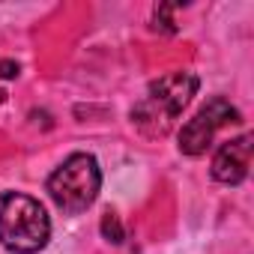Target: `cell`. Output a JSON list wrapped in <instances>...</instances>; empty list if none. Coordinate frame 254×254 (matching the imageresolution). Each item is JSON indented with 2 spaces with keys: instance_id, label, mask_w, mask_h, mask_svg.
<instances>
[{
  "instance_id": "1",
  "label": "cell",
  "mask_w": 254,
  "mask_h": 254,
  "mask_svg": "<svg viewBox=\"0 0 254 254\" xmlns=\"http://www.w3.org/2000/svg\"><path fill=\"white\" fill-rule=\"evenodd\" d=\"M200 81L194 72H171L150 84L144 99L132 108V123L147 138H162L174 129L177 117L197 93Z\"/></svg>"
},
{
  "instance_id": "2",
  "label": "cell",
  "mask_w": 254,
  "mask_h": 254,
  "mask_svg": "<svg viewBox=\"0 0 254 254\" xmlns=\"http://www.w3.org/2000/svg\"><path fill=\"white\" fill-rule=\"evenodd\" d=\"M51 218L45 206L21 191H0V245L12 254H36L48 245Z\"/></svg>"
},
{
  "instance_id": "3",
  "label": "cell",
  "mask_w": 254,
  "mask_h": 254,
  "mask_svg": "<svg viewBox=\"0 0 254 254\" xmlns=\"http://www.w3.org/2000/svg\"><path fill=\"white\" fill-rule=\"evenodd\" d=\"M99 189H102V171L90 153H72L48 177V194L66 215L84 212L96 200Z\"/></svg>"
},
{
  "instance_id": "4",
  "label": "cell",
  "mask_w": 254,
  "mask_h": 254,
  "mask_svg": "<svg viewBox=\"0 0 254 254\" xmlns=\"http://www.w3.org/2000/svg\"><path fill=\"white\" fill-rule=\"evenodd\" d=\"M239 120H242V114H239L227 99L212 96V99L183 126V129H180V153H186V156H200V153H206V147L212 144L215 132L224 129V126L239 123Z\"/></svg>"
},
{
  "instance_id": "5",
  "label": "cell",
  "mask_w": 254,
  "mask_h": 254,
  "mask_svg": "<svg viewBox=\"0 0 254 254\" xmlns=\"http://www.w3.org/2000/svg\"><path fill=\"white\" fill-rule=\"evenodd\" d=\"M251 168V135H239L224 141L212 156V177L224 186H239Z\"/></svg>"
},
{
  "instance_id": "6",
  "label": "cell",
  "mask_w": 254,
  "mask_h": 254,
  "mask_svg": "<svg viewBox=\"0 0 254 254\" xmlns=\"http://www.w3.org/2000/svg\"><path fill=\"white\" fill-rule=\"evenodd\" d=\"M102 236L105 239H111V242H123V224H120V215H114V212H108L105 218H102Z\"/></svg>"
},
{
  "instance_id": "7",
  "label": "cell",
  "mask_w": 254,
  "mask_h": 254,
  "mask_svg": "<svg viewBox=\"0 0 254 254\" xmlns=\"http://www.w3.org/2000/svg\"><path fill=\"white\" fill-rule=\"evenodd\" d=\"M18 72H21V66H18L15 60H0V78H3V81L18 78Z\"/></svg>"
}]
</instances>
